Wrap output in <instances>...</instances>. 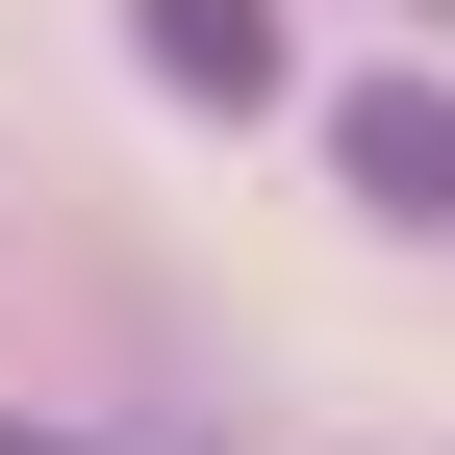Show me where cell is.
Wrapping results in <instances>:
<instances>
[{
	"label": "cell",
	"instance_id": "1",
	"mask_svg": "<svg viewBox=\"0 0 455 455\" xmlns=\"http://www.w3.org/2000/svg\"><path fill=\"white\" fill-rule=\"evenodd\" d=\"M329 178H355L379 228L455 253V76H355V101H329Z\"/></svg>",
	"mask_w": 455,
	"mask_h": 455
},
{
	"label": "cell",
	"instance_id": "2",
	"mask_svg": "<svg viewBox=\"0 0 455 455\" xmlns=\"http://www.w3.org/2000/svg\"><path fill=\"white\" fill-rule=\"evenodd\" d=\"M127 51H152V101H203V127H253V101L304 76V26H278V0H127Z\"/></svg>",
	"mask_w": 455,
	"mask_h": 455
}]
</instances>
